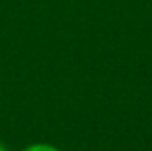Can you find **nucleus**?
Wrapping results in <instances>:
<instances>
[{"mask_svg": "<svg viewBox=\"0 0 152 151\" xmlns=\"http://www.w3.org/2000/svg\"><path fill=\"white\" fill-rule=\"evenodd\" d=\"M23 151H60V150L51 146V144H32V146H27Z\"/></svg>", "mask_w": 152, "mask_h": 151, "instance_id": "nucleus-1", "label": "nucleus"}, {"mask_svg": "<svg viewBox=\"0 0 152 151\" xmlns=\"http://www.w3.org/2000/svg\"><path fill=\"white\" fill-rule=\"evenodd\" d=\"M0 151H9V150H7V146H5L2 141H0Z\"/></svg>", "mask_w": 152, "mask_h": 151, "instance_id": "nucleus-2", "label": "nucleus"}]
</instances>
